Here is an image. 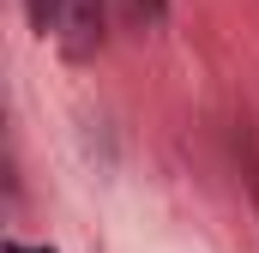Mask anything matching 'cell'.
<instances>
[{"mask_svg":"<svg viewBox=\"0 0 259 253\" xmlns=\"http://www.w3.org/2000/svg\"><path fill=\"white\" fill-rule=\"evenodd\" d=\"M61 43H66V55H72V61H84V55L103 43V0H66Z\"/></svg>","mask_w":259,"mask_h":253,"instance_id":"obj_1","label":"cell"},{"mask_svg":"<svg viewBox=\"0 0 259 253\" xmlns=\"http://www.w3.org/2000/svg\"><path fill=\"white\" fill-rule=\"evenodd\" d=\"M24 12H30V30H36V36H49V30H61L66 0H24Z\"/></svg>","mask_w":259,"mask_h":253,"instance_id":"obj_2","label":"cell"},{"mask_svg":"<svg viewBox=\"0 0 259 253\" xmlns=\"http://www.w3.org/2000/svg\"><path fill=\"white\" fill-rule=\"evenodd\" d=\"M247 187H253V211H259V151H247Z\"/></svg>","mask_w":259,"mask_h":253,"instance_id":"obj_3","label":"cell"},{"mask_svg":"<svg viewBox=\"0 0 259 253\" xmlns=\"http://www.w3.org/2000/svg\"><path fill=\"white\" fill-rule=\"evenodd\" d=\"M6 253H55V247H30V241H6Z\"/></svg>","mask_w":259,"mask_h":253,"instance_id":"obj_4","label":"cell"}]
</instances>
